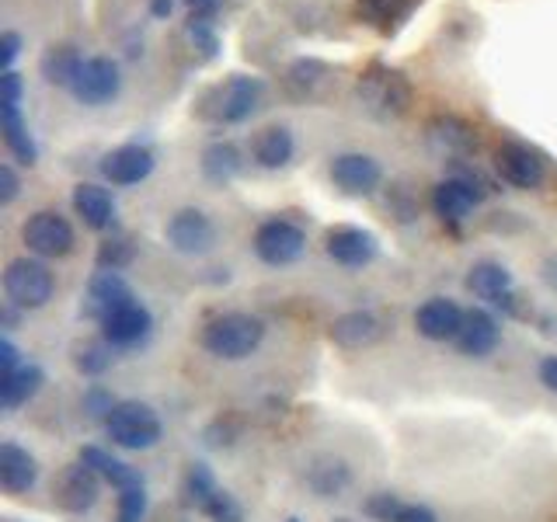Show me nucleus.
<instances>
[{"instance_id": "nucleus-1", "label": "nucleus", "mask_w": 557, "mask_h": 522, "mask_svg": "<svg viewBox=\"0 0 557 522\" xmlns=\"http://www.w3.org/2000/svg\"><path fill=\"white\" fill-rule=\"evenodd\" d=\"M261 98H265V84L258 77H226L202 95L199 115L220 126H237L261 109Z\"/></svg>"}, {"instance_id": "nucleus-2", "label": "nucleus", "mask_w": 557, "mask_h": 522, "mask_svg": "<svg viewBox=\"0 0 557 522\" xmlns=\"http://www.w3.org/2000/svg\"><path fill=\"white\" fill-rule=\"evenodd\" d=\"M265 338V324L251 313H220L202 327V345L209 356L216 359H248Z\"/></svg>"}, {"instance_id": "nucleus-3", "label": "nucleus", "mask_w": 557, "mask_h": 522, "mask_svg": "<svg viewBox=\"0 0 557 522\" xmlns=\"http://www.w3.org/2000/svg\"><path fill=\"white\" fill-rule=\"evenodd\" d=\"M356 98L366 112H373L380 119H397V115H405L411 104V84L405 80V74H397V70L373 63L359 77Z\"/></svg>"}, {"instance_id": "nucleus-4", "label": "nucleus", "mask_w": 557, "mask_h": 522, "mask_svg": "<svg viewBox=\"0 0 557 522\" xmlns=\"http://www.w3.org/2000/svg\"><path fill=\"white\" fill-rule=\"evenodd\" d=\"M104 432L122 449H150L161 443V418L150 405L139 400H119L112 414L104 418Z\"/></svg>"}, {"instance_id": "nucleus-5", "label": "nucleus", "mask_w": 557, "mask_h": 522, "mask_svg": "<svg viewBox=\"0 0 557 522\" xmlns=\"http://www.w3.org/2000/svg\"><path fill=\"white\" fill-rule=\"evenodd\" d=\"M57 278L39 258H14L4 272V293L17 310H39L52 300Z\"/></svg>"}, {"instance_id": "nucleus-6", "label": "nucleus", "mask_w": 557, "mask_h": 522, "mask_svg": "<svg viewBox=\"0 0 557 522\" xmlns=\"http://www.w3.org/2000/svg\"><path fill=\"white\" fill-rule=\"evenodd\" d=\"M307 251V234L293 220H265L255 234V254L265 265H293L296 258H304Z\"/></svg>"}, {"instance_id": "nucleus-7", "label": "nucleus", "mask_w": 557, "mask_h": 522, "mask_svg": "<svg viewBox=\"0 0 557 522\" xmlns=\"http://www.w3.org/2000/svg\"><path fill=\"white\" fill-rule=\"evenodd\" d=\"M22 237L32 254L39 258H63L74 251V226L66 216L52 213V209H39L32 213L22 226Z\"/></svg>"}, {"instance_id": "nucleus-8", "label": "nucleus", "mask_w": 557, "mask_h": 522, "mask_svg": "<svg viewBox=\"0 0 557 522\" xmlns=\"http://www.w3.org/2000/svg\"><path fill=\"white\" fill-rule=\"evenodd\" d=\"M119 91H122V70L112 57L84 60L74 87H70V95H74L81 104H87V109H101V104L115 101Z\"/></svg>"}, {"instance_id": "nucleus-9", "label": "nucleus", "mask_w": 557, "mask_h": 522, "mask_svg": "<svg viewBox=\"0 0 557 522\" xmlns=\"http://www.w3.org/2000/svg\"><path fill=\"white\" fill-rule=\"evenodd\" d=\"M495 171L505 185L522 188V191L540 188L547 178L544 157H540L536 150H530L527 144H502L495 150Z\"/></svg>"}, {"instance_id": "nucleus-10", "label": "nucleus", "mask_w": 557, "mask_h": 522, "mask_svg": "<svg viewBox=\"0 0 557 522\" xmlns=\"http://www.w3.org/2000/svg\"><path fill=\"white\" fill-rule=\"evenodd\" d=\"M98 492H101V477L87 463L63 467L57 474V484H52V498H57V505L63 512H74V515L95 509Z\"/></svg>"}, {"instance_id": "nucleus-11", "label": "nucleus", "mask_w": 557, "mask_h": 522, "mask_svg": "<svg viewBox=\"0 0 557 522\" xmlns=\"http://www.w3.org/2000/svg\"><path fill=\"white\" fill-rule=\"evenodd\" d=\"M168 244L182 254H206L216 244V226L202 209H178L168 220Z\"/></svg>"}, {"instance_id": "nucleus-12", "label": "nucleus", "mask_w": 557, "mask_h": 522, "mask_svg": "<svg viewBox=\"0 0 557 522\" xmlns=\"http://www.w3.org/2000/svg\"><path fill=\"white\" fill-rule=\"evenodd\" d=\"M331 182H335L345 196H373L383 182V171L370 153H338L331 161Z\"/></svg>"}, {"instance_id": "nucleus-13", "label": "nucleus", "mask_w": 557, "mask_h": 522, "mask_svg": "<svg viewBox=\"0 0 557 522\" xmlns=\"http://www.w3.org/2000/svg\"><path fill=\"white\" fill-rule=\"evenodd\" d=\"M324 251L345 269H362L376 258L380 244L370 231H359V226H335L324 237Z\"/></svg>"}, {"instance_id": "nucleus-14", "label": "nucleus", "mask_w": 557, "mask_h": 522, "mask_svg": "<svg viewBox=\"0 0 557 522\" xmlns=\"http://www.w3.org/2000/svg\"><path fill=\"white\" fill-rule=\"evenodd\" d=\"M467 310H460L446 296H435V300H425L414 313V327L418 335L429 338V341H457L460 327H463Z\"/></svg>"}, {"instance_id": "nucleus-15", "label": "nucleus", "mask_w": 557, "mask_h": 522, "mask_svg": "<svg viewBox=\"0 0 557 522\" xmlns=\"http://www.w3.org/2000/svg\"><path fill=\"white\" fill-rule=\"evenodd\" d=\"M136 296H133V289H129V283L122 278L119 272H109V269H101L91 283H87V300H84V313L87 318H95L98 324L109 318L112 310H119V307H126V303H133Z\"/></svg>"}, {"instance_id": "nucleus-16", "label": "nucleus", "mask_w": 557, "mask_h": 522, "mask_svg": "<svg viewBox=\"0 0 557 522\" xmlns=\"http://www.w3.org/2000/svg\"><path fill=\"white\" fill-rule=\"evenodd\" d=\"M150 171H153V153L139 144H122L101 157V174L112 185H139L144 178H150Z\"/></svg>"}, {"instance_id": "nucleus-17", "label": "nucleus", "mask_w": 557, "mask_h": 522, "mask_svg": "<svg viewBox=\"0 0 557 522\" xmlns=\"http://www.w3.org/2000/svg\"><path fill=\"white\" fill-rule=\"evenodd\" d=\"M498 338H502L498 321L487 310L474 307V310H467V318H463V327L457 335V348L467 359H484L498 348Z\"/></svg>"}, {"instance_id": "nucleus-18", "label": "nucleus", "mask_w": 557, "mask_h": 522, "mask_svg": "<svg viewBox=\"0 0 557 522\" xmlns=\"http://www.w3.org/2000/svg\"><path fill=\"white\" fill-rule=\"evenodd\" d=\"M150 327H153L150 310L139 300H133L126 307L112 310L109 318L101 321V335L109 338L112 345H136V341H144L150 335Z\"/></svg>"}, {"instance_id": "nucleus-19", "label": "nucleus", "mask_w": 557, "mask_h": 522, "mask_svg": "<svg viewBox=\"0 0 557 522\" xmlns=\"http://www.w3.org/2000/svg\"><path fill=\"white\" fill-rule=\"evenodd\" d=\"M467 289L495 307H512V272L498 261H478L467 275Z\"/></svg>"}, {"instance_id": "nucleus-20", "label": "nucleus", "mask_w": 557, "mask_h": 522, "mask_svg": "<svg viewBox=\"0 0 557 522\" xmlns=\"http://www.w3.org/2000/svg\"><path fill=\"white\" fill-rule=\"evenodd\" d=\"M478 202H481V196L460 178H446L432 188V209L443 223H463L470 213H474Z\"/></svg>"}, {"instance_id": "nucleus-21", "label": "nucleus", "mask_w": 557, "mask_h": 522, "mask_svg": "<svg viewBox=\"0 0 557 522\" xmlns=\"http://www.w3.org/2000/svg\"><path fill=\"white\" fill-rule=\"evenodd\" d=\"M35 477H39V463H35L28 449L14 443L0 446V487H4L8 495H25L35 484Z\"/></svg>"}, {"instance_id": "nucleus-22", "label": "nucleus", "mask_w": 557, "mask_h": 522, "mask_svg": "<svg viewBox=\"0 0 557 522\" xmlns=\"http://www.w3.org/2000/svg\"><path fill=\"white\" fill-rule=\"evenodd\" d=\"M74 213L84 220V226H91V231H109L115 223V202L109 196V188L91 185V182L77 185L74 188Z\"/></svg>"}, {"instance_id": "nucleus-23", "label": "nucleus", "mask_w": 557, "mask_h": 522, "mask_svg": "<svg viewBox=\"0 0 557 522\" xmlns=\"http://www.w3.org/2000/svg\"><path fill=\"white\" fill-rule=\"evenodd\" d=\"M293 153H296V139L286 126H265V129H258L251 139L255 164L269 167V171L286 167L293 161Z\"/></svg>"}, {"instance_id": "nucleus-24", "label": "nucleus", "mask_w": 557, "mask_h": 522, "mask_svg": "<svg viewBox=\"0 0 557 522\" xmlns=\"http://www.w3.org/2000/svg\"><path fill=\"white\" fill-rule=\"evenodd\" d=\"M0 129H4V144L14 153V161L22 164H35L39 161V147L28 133V122L22 119V104H11V101H0Z\"/></svg>"}, {"instance_id": "nucleus-25", "label": "nucleus", "mask_w": 557, "mask_h": 522, "mask_svg": "<svg viewBox=\"0 0 557 522\" xmlns=\"http://www.w3.org/2000/svg\"><path fill=\"white\" fill-rule=\"evenodd\" d=\"M383 335V324L366 310H352V313H342V318L331 324V338H335L342 348H366L380 341Z\"/></svg>"}, {"instance_id": "nucleus-26", "label": "nucleus", "mask_w": 557, "mask_h": 522, "mask_svg": "<svg viewBox=\"0 0 557 522\" xmlns=\"http://www.w3.org/2000/svg\"><path fill=\"white\" fill-rule=\"evenodd\" d=\"M81 66H84V57L77 52V46H70V42L49 46L42 52V60H39V70H42L46 84H57V87H74Z\"/></svg>"}, {"instance_id": "nucleus-27", "label": "nucleus", "mask_w": 557, "mask_h": 522, "mask_svg": "<svg viewBox=\"0 0 557 522\" xmlns=\"http://www.w3.org/2000/svg\"><path fill=\"white\" fill-rule=\"evenodd\" d=\"M81 463H87L101 481H109L112 487H119V492H126V487H139V484H144V477H139L129 463L115 460L112 452H104L101 446H84V449H81Z\"/></svg>"}, {"instance_id": "nucleus-28", "label": "nucleus", "mask_w": 557, "mask_h": 522, "mask_svg": "<svg viewBox=\"0 0 557 522\" xmlns=\"http://www.w3.org/2000/svg\"><path fill=\"white\" fill-rule=\"evenodd\" d=\"M42 383H46V373L35 362L14 370L11 376H0V405H4V411L22 408L25 400H32L35 394H39Z\"/></svg>"}, {"instance_id": "nucleus-29", "label": "nucleus", "mask_w": 557, "mask_h": 522, "mask_svg": "<svg viewBox=\"0 0 557 522\" xmlns=\"http://www.w3.org/2000/svg\"><path fill=\"white\" fill-rule=\"evenodd\" d=\"M240 171H244V153L234 144H226V139H220V144H209L202 150V174L213 185L234 182Z\"/></svg>"}, {"instance_id": "nucleus-30", "label": "nucleus", "mask_w": 557, "mask_h": 522, "mask_svg": "<svg viewBox=\"0 0 557 522\" xmlns=\"http://www.w3.org/2000/svg\"><path fill=\"white\" fill-rule=\"evenodd\" d=\"M429 139H432V147L446 153V157H463L478 147V139L474 133H470L467 122L460 119H440V122H432V129H429Z\"/></svg>"}, {"instance_id": "nucleus-31", "label": "nucleus", "mask_w": 557, "mask_h": 522, "mask_svg": "<svg viewBox=\"0 0 557 522\" xmlns=\"http://www.w3.org/2000/svg\"><path fill=\"white\" fill-rule=\"evenodd\" d=\"M331 77V70L318 60H296L289 70H286V87L296 95V98H318L321 84Z\"/></svg>"}, {"instance_id": "nucleus-32", "label": "nucleus", "mask_w": 557, "mask_h": 522, "mask_svg": "<svg viewBox=\"0 0 557 522\" xmlns=\"http://www.w3.org/2000/svg\"><path fill=\"white\" fill-rule=\"evenodd\" d=\"M216 477L209 474V467L206 463H191L188 467V477H185V501L191 505V509H199L206 512V505L216 498Z\"/></svg>"}, {"instance_id": "nucleus-33", "label": "nucleus", "mask_w": 557, "mask_h": 522, "mask_svg": "<svg viewBox=\"0 0 557 522\" xmlns=\"http://www.w3.org/2000/svg\"><path fill=\"white\" fill-rule=\"evenodd\" d=\"M112 359H115V345L109 338L77 345V352H74V365L84 376H101L112 365Z\"/></svg>"}, {"instance_id": "nucleus-34", "label": "nucleus", "mask_w": 557, "mask_h": 522, "mask_svg": "<svg viewBox=\"0 0 557 522\" xmlns=\"http://www.w3.org/2000/svg\"><path fill=\"white\" fill-rule=\"evenodd\" d=\"M345 484H348V470H345L342 460H327V463L310 467V487L321 498H335Z\"/></svg>"}, {"instance_id": "nucleus-35", "label": "nucleus", "mask_w": 557, "mask_h": 522, "mask_svg": "<svg viewBox=\"0 0 557 522\" xmlns=\"http://www.w3.org/2000/svg\"><path fill=\"white\" fill-rule=\"evenodd\" d=\"M188 42L196 46L206 60H213L216 57V49H220V39H216V25H213V14H188Z\"/></svg>"}, {"instance_id": "nucleus-36", "label": "nucleus", "mask_w": 557, "mask_h": 522, "mask_svg": "<svg viewBox=\"0 0 557 522\" xmlns=\"http://www.w3.org/2000/svg\"><path fill=\"white\" fill-rule=\"evenodd\" d=\"M408 0H356V14L366 25H387L405 11Z\"/></svg>"}, {"instance_id": "nucleus-37", "label": "nucleus", "mask_w": 557, "mask_h": 522, "mask_svg": "<svg viewBox=\"0 0 557 522\" xmlns=\"http://www.w3.org/2000/svg\"><path fill=\"white\" fill-rule=\"evenodd\" d=\"M144 515H147V492H144V484L119 492V515H115V522H144Z\"/></svg>"}, {"instance_id": "nucleus-38", "label": "nucleus", "mask_w": 557, "mask_h": 522, "mask_svg": "<svg viewBox=\"0 0 557 522\" xmlns=\"http://www.w3.org/2000/svg\"><path fill=\"white\" fill-rule=\"evenodd\" d=\"M133 244L129 240H109L98 248V269H109V272H122L133 261Z\"/></svg>"}, {"instance_id": "nucleus-39", "label": "nucleus", "mask_w": 557, "mask_h": 522, "mask_svg": "<svg viewBox=\"0 0 557 522\" xmlns=\"http://www.w3.org/2000/svg\"><path fill=\"white\" fill-rule=\"evenodd\" d=\"M209 522H244V509L237 505V498L234 495H226L223 487L216 492V498L206 505V512H202Z\"/></svg>"}, {"instance_id": "nucleus-40", "label": "nucleus", "mask_w": 557, "mask_h": 522, "mask_svg": "<svg viewBox=\"0 0 557 522\" xmlns=\"http://www.w3.org/2000/svg\"><path fill=\"white\" fill-rule=\"evenodd\" d=\"M400 512V501L397 495H387V492H376L370 501H366V515L376 519V522H394Z\"/></svg>"}, {"instance_id": "nucleus-41", "label": "nucleus", "mask_w": 557, "mask_h": 522, "mask_svg": "<svg viewBox=\"0 0 557 522\" xmlns=\"http://www.w3.org/2000/svg\"><path fill=\"white\" fill-rule=\"evenodd\" d=\"M112 408H115V400H112L109 394H101V390H87V397H84V411L91 414V418H109V414H112Z\"/></svg>"}, {"instance_id": "nucleus-42", "label": "nucleus", "mask_w": 557, "mask_h": 522, "mask_svg": "<svg viewBox=\"0 0 557 522\" xmlns=\"http://www.w3.org/2000/svg\"><path fill=\"white\" fill-rule=\"evenodd\" d=\"M17 52H22V35H17V32L0 35V63H4V70H14Z\"/></svg>"}, {"instance_id": "nucleus-43", "label": "nucleus", "mask_w": 557, "mask_h": 522, "mask_svg": "<svg viewBox=\"0 0 557 522\" xmlns=\"http://www.w3.org/2000/svg\"><path fill=\"white\" fill-rule=\"evenodd\" d=\"M17 174H14V167L11 164H0V206H11L14 199H17Z\"/></svg>"}, {"instance_id": "nucleus-44", "label": "nucleus", "mask_w": 557, "mask_h": 522, "mask_svg": "<svg viewBox=\"0 0 557 522\" xmlns=\"http://www.w3.org/2000/svg\"><path fill=\"white\" fill-rule=\"evenodd\" d=\"M14 370H22V362H17V348L11 338H0V376H11Z\"/></svg>"}, {"instance_id": "nucleus-45", "label": "nucleus", "mask_w": 557, "mask_h": 522, "mask_svg": "<svg viewBox=\"0 0 557 522\" xmlns=\"http://www.w3.org/2000/svg\"><path fill=\"white\" fill-rule=\"evenodd\" d=\"M394 522H440V519H435V512L425 509V505H400Z\"/></svg>"}, {"instance_id": "nucleus-46", "label": "nucleus", "mask_w": 557, "mask_h": 522, "mask_svg": "<svg viewBox=\"0 0 557 522\" xmlns=\"http://www.w3.org/2000/svg\"><path fill=\"white\" fill-rule=\"evenodd\" d=\"M0 84H4V101L22 104V74H14V70H4Z\"/></svg>"}, {"instance_id": "nucleus-47", "label": "nucleus", "mask_w": 557, "mask_h": 522, "mask_svg": "<svg viewBox=\"0 0 557 522\" xmlns=\"http://www.w3.org/2000/svg\"><path fill=\"white\" fill-rule=\"evenodd\" d=\"M540 383L557 394V356H547L544 362H540Z\"/></svg>"}, {"instance_id": "nucleus-48", "label": "nucleus", "mask_w": 557, "mask_h": 522, "mask_svg": "<svg viewBox=\"0 0 557 522\" xmlns=\"http://www.w3.org/2000/svg\"><path fill=\"white\" fill-rule=\"evenodd\" d=\"M185 4L191 8V14H216L220 0H185Z\"/></svg>"}, {"instance_id": "nucleus-49", "label": "nucleus", "mask_w": 557, "mask_h": 522, "mask_svg": "<svg viewBox=\"0 0 557 522\" xmlns=\"http://www.w3.org/2000/svg\"><path fill=\"white\" fill-rule=\"evenodd\" d=\"M174 11V0H150V14L153 17H168Z\"/></svg>"}, {"instance_id": "nucleus-50", "label": "nucleus", "mask_w": 557, "mask_h": 522, "mask_svg": "<svg viewBox=\"0 0 557 522\" xmlns=\"http://www.w3.org/2000/svg\"><path fill=\"white\" fill-rule=\"evenodd\" d=\"M286 522H300V519H286Z\"/></svg>"}]
</instances>
